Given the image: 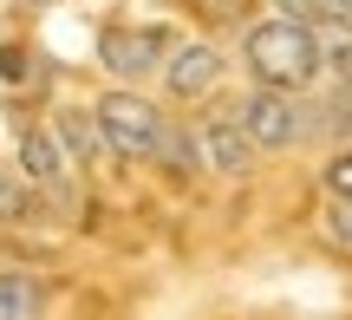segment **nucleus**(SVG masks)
<instances>
[{"instance_id":"obj_1","label":"nucleus","mask_w":352,"mask_h":320,"mask_svg":"<svg viewBox=\"0 0 352 320\" xmlns=\"http://www.w3.org/2000/svg\"><path fill=\"white\" fill-rule=\"evenodd\" d=\"M241 65H248L254 85H274V92H307L320 78V46H314V26L307 20H254L241 33Z\"/></svg>"},{"instance_id":"obj_2","label":"nucleus","mask_w":352,"mask_h":320,"mask_svg":"<svg viewBox=\"0 0 352 320\" xmlns=\"http://www.w3.org/2000/svg\"><path fill=\"white\" fill-rule=\"evenodd\" d=\"M91 118H98V131H104V151L131 157V164H144V157L157 151V131H164V111H157L144 92H131V85L104 92V98L91 105Z\"/></svg>"},{"instance_id":"obj_3","label":"nucleus","mask_w":352,"mask_h":320,"mask_svg":"<svg viewBox=\"0 0 352 320\" xmlns=\"http://www.w3.org/2000/svg\"><path fill=\"white\" fill-rule=\"evenodd\" d=\"M241 131L254 138V151H294L307 138V105L300 92H274V85H254L248 98L235 105Z\"/></svg>"},{"instance_id":"obj_4","label":"nucleus","mask_w":352,"mask_h":320,"mask_svg":"<svg viewBox=\"0 0 352 320\" xmlns=\"http://www.w3.org/2000/svg\"><path fill=\"white\" fill-rule=\"evenodd\" d=\"M164 59H170V33L164 26H104L98 33V65L131 92L151 72H164Z\"/></svg>"},{"instance_id":"obj_5","label":"nucleus","mask_w":352,"mask_h":320,"mask_svg":"<svg viewBox=\"0 0 352 320\" xmlns=\"http://www.w3.org/2000/svg\"><path fill=\"white\" fill-rule=\"evenodd\" d=\"M196 151H202V164H209L215 177H248V170L261 164V151H254V138L241 131L235 105H215V111H202V125H196Z\"/></svg>"},{"instance_id":"obj_6","label":"nucleus","mask_w":352,"mask_h":320,"mask_svg":"<svg viewBox=\"0 0 352 320\" xmlns=\"http://www.w3.org/2000/svg\"><path fill=\"white\" fill-rule=\"evenodd\" d=\"M222 72H228V59L209 46V39H183V46H170V59H164V85H170V98H209L215 85H222Z\"/></svg>"},{"instance_id":"obj_7","label":"nucleus","mask_w":352,"mask_h":320,"mask_svg":"<svg viewBox=\"0 0 352 320\" xmlns=\"http://www.w3.org/2000/svg\"><path fill=\"white\" fill-rule=\"evenodd\" d=\"M20 177L33 183L39 196H52V203L72 196V164H65L59 138H52L46 125H26V131H20Z\"/></svg>"},{"instance_id":"obj_8","label":"nucleus","mask_w":352,"mask_h":320,"mask_svg":"<svg viewBox=\"0 0 352 320\" xmlns=\"http://www.w3.org/2000/svg\"><path fill=\"white\" fill-rule=\"evenodd\" d=\"M46 131L59 138V151H65V164H72V170H91V164H104V157H111V151H104V131H98V118H91L85 105H65V111L52 118Z\"/></svg>"},{"instance_id":"obj_9","label":"nucleus","mask_w":352,"mask_h":320,"mask_svg":"<svg viewBox=\"0 0 352 320\" xmlns=\"http://www.w3.org/2000/svg\"><path fill=\"white\" fill-rule=\"evenodd\" d=\"M0 320H46V281L26 268H0Z\"/></svg>"},{"instance_id":"obj_10","label":"nucleus","mask_w":352,"mask_h":320,"mask_svg":"<svg viewBox=\"0 0 352 320\" xmlns=\"http://www.w3.org/2000/svg\"><path fill=\"white\" fill-rule=\"evenodd\" d=\"M320 46V72H333L340 85H352V20H307Z\"/></svg>"},{"instance_id":"obj_11","label":"nucleus","mask_w":352,"mask_h":320,"mask_svg":"<svg viewBox=\"0 0 352 320\" xmlns=\"http://www.w3.org/2000/svg\"><path fill=\"white\" fill-rule=\"evenodd\" d=\"M39 203H46V196H39L20 170L0 177V229H26V222H39Z\"/></svg>"},{"instance_id":"obj_12","label":"nucleus","mask_w":352,"mask_h":320,"mask_svg":"<svg viewBox=\"0 0 352 320\" xmlns=\"http://www.w3.org/2000/svg\"><path fill=\"white\" fill-rule=\"evenodd\" d=\"M151 157H164L170 170H196L202 164V151H196V138H189V125H170L164 118V131H157V151Z\"/></svg>"},{"instance_id":"obj_13","label":"nucleus","mask_w":352,"mask_h":320,"mask_svg":"<svg viewBox=\"0 0 352 320\" xmlns=\"http://www.w3.org/2000/svg\"><path fill=\"white\" fill-rule=\"evenodd\" d=\"M26 78H33V52L7 39V46H0V85H7V92H20Z\"/></svg>"},{"instance_id":"obj_14","label":"nucleus","mask_w":352,"mask_h":320,"mask_svg":"<svg viewBox=\"0 0 352 320\" xmlns=\"http://www.w3.org/2000/svg\"><path fill=\"white\" fill-rule=\"evenodd\" d=\"M320 183H327V196H352V151H333L320 164Z\"/></svg>"},{"instance_id":"obj_15","label":"nucleus","mask_w":352,"mask_h":320,"mask_svg":"<svg viewBox=\"0 0 352 320\" xmlns=\"http://www.w3.org/2000/svg\"><path fill=\"white\" fill-rule=\"evenodd\" d=\"M327 235L352 255V196H327Z\"/></svg>"},{"instance_id":"obj_16","label":"nucleus","mask_w":352,"mask_h":320,"mask_svg":"<svg viewBox=\"0 0 352 320\" xmlns=\"http://www.w3.org/2000/svg\"><path fill=\"white\" fill-rule=\"evenodd\" d=\"M274 7H280V20H314V13H320L314 0H274Z\"/></svg>"},{"instance_id":"obj_17","label":"nucleus","mask_w":352,"mask_h":320,"mask_svg":"<svg viewBox=\"0 0 352 320\" xmlns=\"http://www.w3.org/2000/svg\"><path fill=\"white\" fill-rule=\"evenodd\" d=\"M314 20H352V0H314Z\"/></svg>"}]
</instances>
